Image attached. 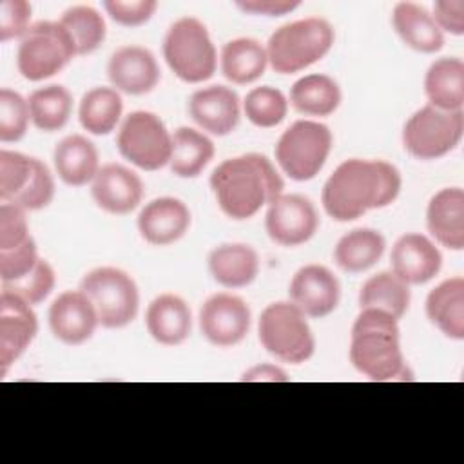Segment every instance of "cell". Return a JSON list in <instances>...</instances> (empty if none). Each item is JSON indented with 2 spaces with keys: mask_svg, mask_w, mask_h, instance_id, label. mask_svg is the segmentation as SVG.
Here are the masks:
<instances>
[{
  "mask_svg": "<svg viewBox=\"0 0 464 464\" xmlns=\"http://www.w3.org/2000/svg\"><path fill=\"white\" fill-rule=\"evenodd\" d=\"M402 179L395 165L384 160L352 158L343 161L324 181L321 203L335 221H353L373 208L393 203Z\"/></svg>",
  "mask_w": 464,
  "mask_h": 464,
  "instance_id": "6da1fadb",
  "label": "cell"
},
{
  "mask_svg": "<svg viewBox=\"0 0 464 464\" xmlns=\"http://www.w3.org/2000/svg\"><path fill=\"white\" fill-rule=\"evenodd\" d=\"M210 188L223 214L241 221L281 196L285 183L266 156L248 152L221 161L210 174Z\"/></svg>",
  "mask_w": 464,
  "mask_h": 464,
  "instance_id": "7a4b0ae2",
  "label": "cell"
},
{
  "mask_svg": "<svg viewBox=\"0 0 464 464\" xmlns=\"http://www.w3.org/2000/svg\"><path fill=\"white\" fill-rule=\"evenodd\" d=\"M350 362L375 382L413 379L401 350L399 319L377 308H362L355 317L350 335Z\"/></svg>",
  "mask_w": 464,
  "mask_h": 464,
  "instance_id": "3957f363",
  "label": "cell"
},
{
  "mask_svg": "<svg viewBox=\"0 0 464 464\" xmlns=\"http://www.w3.org/2000/svg\"><path fill=\"white\" fill-rule=\"evenodd\" d=\"M334 27L319 16L288 22L266 42L270 67L279 74L299 72L319 62L334 45Z\"/></svg>",
  "mask_w": 464,
  "mask_h": 464,
  "instance_id": "277c9868",
  "label": "cell"
},
{
  "mask_svg": "<svg viewBox=\"0 0 464 464\" xmlns=\"http://www.w3.org/2000/svg\"><path fill=\"white\" fill-rule=\"evenodd\" d=\"M163 58L170 71L187 83H201L214 76L218 53L205 24L194 16L176 20L163 38Z\"/></svg>",
  "mask_w": 464,
  "mask_h": 464,
  "instance_id": "5b68a950",
  "label": "cell"
},
{
  "mask_svg": "<svg viewBox=\"0 0 464 464\" xmlns=\"http://www.w3.org/2000/svg\"><path fill=\"white\" fill-rule=\"evenodd\" d=\"M257 335L263 348L281 362L301 364L315 352V339L306 315L292 301L268 304L261 312Z\"/></svg>",
  "mask_w": 464,
  "mask_h": 464,
  "instance_id": "8992f818",
  "label": "cell"
},
{
  "mask_svg": "<svg viewBox=\"0 0 464 464\" xmlns=\"http://www.w3.org/2000/svg\"><path fill=\"white\" fill-rule=\"evenodd\" d=\"M76 54L71 34L60 22H36L20 38L16 51L18 72L40 82L60 72Z\"/></svg>",
  "mask_w": 464,
  "mask_h": 464,
  "instance_id": "52a82bcc",
  "label": "cell"
},
{
  "mask_svg": "<svg viewBox=\"0 0 464 464\" xmlns=\"http://www.w3.org/2000/svg\"><path fill=\"white\" fill-rule=\"evenodd\" d=\"M80 290L91 299L103 328H123L138 315L140 292L136 281L121 268L100 266L87 272Z\"/></svg>",
  "mask_w": 464,
  "mask_h": 464,
  "instance_id": "ba28073f",
  "label": "cell"
},
{
  "mask_svg": "<svg viewBox=\"0 0 464 464\" xmlns=\"http://www.w3.org/2000/svg\"><path fill=\"white\" fill-rule=\"evenodd\" d=\"M332 150V132L314 120L294 121L277 140L276 161L294 181H308L319 174Z\"/></svg>",
  "mask_w": 464,
  "mask_h": 464,
  "instance_id": "9c48e42d",
  "label": "cell"
},
{
  "mask_svg": "<svg viewBox=\"0 0 464 464\" xmlns=\"http://www.w3.org/2000/svg\"><path fill=\"white\" fill-rule=\"evenodd\" d=\"M54 178L38 158L0 150V199L20 208L40 210L54 198Z\"/></svg>",
  "mask_w": 464,
  "mask_h": 464,
  "instance_id": "30bf717a",
  "label": "cell"
},
{
  "mask_svg": "<svg viewBox=\"0 0 464 464\" xmlns=\"http://www.w3.org/2000/svg\"><path fill=\"white\" fill-rule=\"evenodd\" d=\"M464 136V111H440L424 105L402 129V145L417 160H437L457 149Z\"/></svg>",
  "mask_w": 464,
  "mask_h": 464,
  "instance_id": "8fae6325",
  "label": "cell"
},
{
  "mask_svg": "<svg viewBox=\"0 0 464 464\" xmlns=\"http://www.w3.org/2000/svg\"><path fill=\"white\" fill-rule=\"evenodd\" d=\"M121 158L141 170H158L170 161L172 134L161 118L149 111H134L123 118L116 136Z\"/></svg>",
  "mask_w": 464,
  "mask_h": 464,
  "instance_id": "7c38bea8",
  "label": "cell"
},
{
  "mask_svg": "<svg viewBox=\"0 0 464 464\" xmlns=\"http://www.w3.org/2000/svg\"><path fill=\"white\" fill-rule=\"evenodd\" d=\"M248 304L228 292L210 295L199 308V330L203 337L219 348L239 344L250 330Z\"/></svg>",
  "mask_w": 464,
  "mask_h": 464,
  "instance_id": "4fadbf2b",
  "label": "cell"
},
{
  "mask_svg": "<svg viewBox=\"0 0 464 464\" xmlns=\"http://www.w3.org/2000/svg\"><path fill=\"white\" fill-rule=\"evenodd\" d=\"M319 216L314 203L299 194H281L266 208L265 228L281 246H299L314 237Z\"/></svg>",
  "mask_w": 464,
  "mask_h": 464,
  "instance_id": "5bb4252c",
  "label": "cell"
},
{
  "mask_svg": "<svg viewBox=\"0 0 464 464\" xmlns=\"http://www.w3.org/2000/svg\"><path fill=\"white\" fill-rule=\"evenodd\" d=\"M38 332L33 306L9 290L0 292V375L29 348Z\"/></svg>",
  "mask_w": 464,
  "mask_h": 464,
  "instance_id": "9a60e30c",
  "label": "cell"
},
{
  "mask_svg": "<svg viewBox=\"0 0 464 464\" xmlns=\"http://www.w3.org/2000/svg\"><path fill=\"white\" fill-rule=\"evenodd\" d=\"M290 301L306 315L314 319L332 314L341 299V285L334 272L323 265L301 266L288 286Z\"/></svg>",
  "mask_w": 464,
  "mask_h": 464,
  "instance_id": "2e32d148",
  "label": "cell"
},
{
  "mask_svg": "<svg viewBox=\"0 0 464 464\" xmlns=\"http://www.w3.org/2000/svg\"><path fill=\"white\" fill-rule=\"evenodd\" d=\"M47 319L53 335L69 346L89 341L100 324L91 299L82 290L62 292L51 303Z\"/></svg>",
  "mask_w": 464,
  "mask_h": 464,
  "instance_id": "e0dca14e",
  "label": "cell"
},
{
  "mask_svg": "<svg viewBox=\"0 0 464 464\" xmlns=\"http://www.w3.org/2000/svg\"><path fill=\"white\" fill-rule=\"evenodd\" d=\"M107 76L118 92L141 96L156 89L161 71L149 49L141 45H123L111 54Z\"/></svg>",
  "mask_w": 464,
  "mask_h": 464,
  "instance_id": "ac0fdd59",
  "label": "cell"
},
{
  "mask_svg": "<svg viewBox=\"0 0 464 464\" xmlns=\"http://www.w3.org/2000/svg\"><path fill=\"white\" fill-rule=\"evenodd\" d=\"M188 116L201 130L212 136H227L241 118L239 96L227 85L198 89L188 100Z\"/></svg>",
  "mask_w": 464,
  "mask_h": 464,
  "instance_id": "d6986e66",
  "label": "cell"
},
{
  "mask_svg": "<svg viewBox=\"0 0 464 464\" xmlns=\"http://www.w3.org/2000/svg\"><path fill=\"white\" fill-rule=\"evenodd\" d=\"M91 196L102 210L123 216L140 207L143 199V181L134 170L120 163H107L100 167L94 176Z\"/></svg>",
  "mask_w": 464,
  "mask_h": 464,
  "instance_id": "ffe728a7",
  "label": "cell"
},
{
  "mask_svg": "<svg viewBox=\"0 0 464 464\" xmlns=\"http://www.w3.org/2000/svg\"><path fill=\"white\" fill-rule=\"evenodd\" d=\"M190 210L188 207L170 196L156 198L140 210L138 214V232L140 236L154 246H167L179 241L190 228Z\"/></svg>",
  "mask_w": 464,
  "mask_h": 464,
  "instance_id": "44dd1931",
  "label": "cell"
},
{
  "mask_svg": "<svg viewBox=\"0 0 464 464\" xmlns=\"http://www.w3.org/2000/svg\"><path fill=\"white\" fill-rule=\"evenodd\" d=\"M390 261L392 272L406 285H424L440 272L442 254L430 237L410 232L393 243Z\"/></svg>",
  "mask_w": 464,
  "mask_h": 464,
  "instance_id": "7402d4cb",
  "label": "cell"
},
{
  "mask_svg": "<svg viewBox=\"0 0 464 464\" xmlns=\"http://www.w3.org/2000/svg\"><path fill=\"white\" fill-rule=\"evenodd\" d=\"M426 227L440 246L455 252L464 248V190L460 187H446L431 196Z\"/></svg>",
  "mask_w": 464,
  "mask_h": 464,
  "instance_id": "603a6c76",
  "label": "cell"
},
{
  "mask_svg": "<svg viewBox=\"0 0 464 464\" xmlns=\"http://www.w3.org/2000/svg\"><path fill=\"white\" fill-rule=\"evenodd\" d=\"M145 326L156 343L178 346L190 335L192 314L179 295L169 292L160 294L147 306Z\"/></svg>",
  "mask_w": 464,
  "mask_h": 464,
  "instance_id": "cb8c5ba5",
  "label": "cell"
},
{
  "mask_svg": "<svg viewBox=\"0 0 464 464\" xmlns=\"http://www.w3.org/2000/svg\"><path fill=\"white\" fill-rule=\"evenodd\" d=\"M58 178L71 187L91 185L100 170V158L94 143L82 134L65 136L53 152Z\"/></svg>",
  "mask_w": 464,
  "mask_h": 464,
  "instance_id": "d4e9b609",
  "label": "cell"
},
{
  "mask_svg": "<svg viewBox=\"0 0 464 464\" xmlns=\"http://www.w3.org/2000/svg\"><path fill=\"white\" fill-rule=\"evenodd\" d=\"M208 272L225 288H243L259 274V256L245 243H225L208 254Z\"/></svg>",
  "mask_w": 464,
  "mask_h": 464,
  "instance_id": "484cf974",
  "label": "cell"
},
{
  "mask_svg": "<svg viewBox=\"0 0 464 464\" xmlns=\"http://www.w3.org/2000/svg\"><path fill=\"white\" fill-rule=\"evenodd\" d=\"M392 24L401 40L417 53L433 54L444 47V33L435 24L431 13L419 4H395Z\"/></svg>",
  "mask_w": 464,
  "mask_h": 464,
  "instance_id": "4316f807",
  "label": "cell"
},
{
  "mask_svg": "<svg viewBox=\"0 0 464 464\" xmlns=\"http://www.w3.org/2000/svg\"><path fill=\"white\" fill-rule=\"evenodd\" d=\"M426 315L446 337L464 339V279H444L426 297Z\"/></svg>",
  "mask_w": 464,
  "mask_h": 464,
  "instance_id": "83f0119b",
  "label": "cell"
},
{
  "mask_svg": "<svg viewBox=\"0 0 464 464\" xmlns=\"http://www.w3.org/2000/svg\"><path fill=\"white\" fill-rule=\"evenodd\" d=\"M428 105L440 111H462L464 107V62L457 56H442L431 62L424 76Z\"/></svg>",
  "mask_w": 464,
  "mask_h": 464,
  "instance_id": "f1b7e54d",
  "label": "cell"
},
{
  "mask_svg": "<svg viewBox=\"0 0 464 464\" xmlns=\"http://www.w3.org/2000/svg\"><path fill=\"white\" fill-rule=\"evenodd\" d=\"M219 65L228 82L236 85L254 83L266 71V49L254 38L230 40L221 49Z\"/></svg>",
  "mask_w": 464,
  "mask_h": 464,
  "instance_id": "f546056e",
  "label": "cell"
},
{
  "mask_svg": "<svg viewBox=\"0 0 464 464\" xmlns=\"http://www.w3.org/2000/svg\"><path fill=\"white\" fill-rule=\"evenodd\" d=\"M386 248L384 236L375 228H353L344 234L335 248H334V261L335 265L350 274H361L382 257Z\"/></svg>",
  "mask_w": 464,
  "mask_h": 464,
  "instance_id": "4dcf8cb0",
  "label": "cell"
},
{
  "mask_svg": "<svg viewBox=\"0 0 464 464\" xmlns=\"http://www.w3.org/2000/svg\"><path fill=\"white\" fill-rule=\"evenodd\" d=\"M341 100V89L328 74H306L290 87V105L306 116H330L337 111Z\"/></svg>",
  "mask_w": 464,
  "mask_h": 464,
  "instance_id": "1f68e13d",
  "label": "cell"
},
{
  "mask_svg": "<svg viewBox=\"0 0 464 464\" xmlns=\"http://www.w3.org/2000/svg\"><path fill=\"white\" fill-rule=\"evenodd\" d=\"M212 140L192 127H179L172 132V154L169 167L178 178H198L214 158Z\"/></svg>",
  "mask_w": 464,
  "mask_h": 464,
  "instance_id": "d6a6232c",
  "label": "cell"
},
{
  "mask_svg": "<svg viewBox=\"0 0 464 464\" xmlns=\"http://www.w3.org/2000/svg\"><path fill=\"white\" fill-rule=\"evenodd\" d=\"M121 112L123 100L114 87H92L82 96L78 105L82 127L94 136L112 132L121 120Z\"/></svg>",
  "mask_w": 464,
  "mask_h": 464,
  "instance_id": "836d02e7",
  "label": "cell"
},
{
  "mask_svg": "<svg viewBox=\"0 0 464 464\" xmlns=\"http://www.w3.org/2000/svg\"><path fill=\"white\" fill-rule=\"evenodd\" d=\"M411 301L410 285L397 277L392 270L379 272L364 281L359 292V308H377L395 319H401Z\"/></svg>",
  "mask_w": 464,
  "mask_h": 464,
  "instance_id": "e575fe53",
  "label": "cell"
},
{
  "mask_svg": "<svg viewBox=\"0 0 464 464\" xmlns=\"http://www.w3.org/2000/svg\"><path fill=\"white\" fill-rule=\"evenodd\" d=\"M31 121L42 132L63 129L72 114V96L67 87L53 83L33 91L27 98Z\"/></svg>",
  "mask_w": 464,
  "mask_h": 464,
  "instance_id": "d590c367",
  "label": "cell"
},
{
  "mask_svg": "<svg viewBox=\"0 0 464 464\" xmlns=\"http://www.w3.org/2000/svg\"><path fill=\"white\" fill-rule=\"evenodd\" d=\"M60 24L71 34L78 56L94 53L103 44L107 34L103 16L89 5H74L65 9Z\"/></svg>",
  "mask_w": 464,
  "mask_h": 464,
  "instance_id": "8d00e7d4",
  "label": "cell"
},
{
  "mask_svg": "<svg viewBox=\"0 0 464 464\" xmlns=\"http://www.w3.org/2000/svg\"><path fill=\"white\" fill-rule=\"evenodd\" d=\"M243 111L250 123L261 129H270L286 118L288 100L279 89L272 85H261L246 92L243 100Z\"/></svg>",
  "mask_w": 464,
  "mask_h": 464,
  "instance_id": "74e56055",
  "label": "cell"
},
{
  "mask_svg": "<svg viewBox=\"0 0 464 464\" xmlns=\"http://www.w3.org/2000/svg\"><path fill=\"white\" fill-rule=\"evenodd\" d=\"M31 112L27 100L4 87L0 91V141H20L29 127Z\"/></svg>",
  "mask_w": 464,
  "mask_h": 464,
  "instance_id": "f35d334b",
  "label": "cell"
},
{
  "mask_svg": "<svg viewBox=\"0 0 464 464\" xmlns=\"http://www.w3.org/2000/svg\"><path fill=\"white\" fill-rule=\"evenodd\" d=\"M54 283H56L54 268L51 266L49 261L40 257L36 266L27 276L13 283H2V290L13 292L24 301H27L31 306H34L49 297V294L54 288Z\"/></svg>",
  "mask_w": 464,
  "mask_h": 464,
  "instance_id": "ab89813d",
  "label": "cell"
},
{
  "mask_svg": "<svg viewBox=\"0 0 464 464\" xmlns=\"http://www.w3.org/2000/svg\"><path fill=\"white\" fill-rule=\"evenodd\" d=\"M38 250L33 237L20 246L0 250V279L2 283H13L27 276L38 263Z\"/></svg>",
  "mask_w": 464,
  "mask_h": 464,
  "instance_id": "60d3db41",
  "label": "cell"
},
{
  "mask_svg": "<svg viewBox=\"0 0 464 464\" xmlns=\"http://www.w3.org/2000/svg\"><path fill=\"white\" fill-rule=\"evenodd\" d=\"M29 237V225L25 218V210L13 205L4 203L0 205V250H9L20 246Z\"/></svg>",
  "mask_w": 464,
  "mask_h": 464,
  "instance_id": "b9f144b4",
  "label": "cell"
},
{
  "mask_svg": "<svg viewBox=\"0 0 464 464\" xmlns=\"http://www.w3.org/2000/svg\"><path fill=\"white\" fill-rule=\"evenodd\" d=\"M103 9L107 14L120 25L125 27H138L149 22L158 9V2L154 0H105Z\"/></svg>",
  "mask_w": 464,
  "mask_h": 464,
  "instance_id": "7bdbcfd3",
  "label": "cell"
},
{
  "mask_svg": "<svg viewBox=\"0 0 464 464\" xmlns=\"http://www.w3.org/2000/svg\"><path fill=\"white\" fill-rule=\"evenodd\" d=\"M31 4L25 0L0 2V42L22 38L31 27Z\"/></svg>",
  "mask_w": 464,
  "mask_h": 464,
  "instance_id": "ee69618b",
  "label": "cell"
},
{
  "mask_svg": "<svg viewBox=\"0 0 464 464\" xmlns=\"http://www.w3.org/2000/svg\"><path fill=\"white\" fill-rule=\"evenodd\" d=\"M431 16L442 33H450L453 36L464 34V2L462 0L435 2Z\"/></svg>",
  "mask_w": 464,
  "mask_h": 464,
  "instance_id": "f6af8a7d",
  "label": "cell"
},
{
  "mask_svg": "<svg viewBox=\"0 0 464 464\" xmlns=\"http://www.w3.org/2000/svg\"><path fill=\"white\" fill-rule=\"evenodd\" d=\"M241 11L263 16H283L301 5L297 0H246L236 4Z\"/></svg>",
  "mask_w": 464,
  "mask_h": 464,
  "instance_id": "bcb514c9",
  "label": "cell"
},
{
  "mask_svg": "<svg viewBox=\"0 0 464 464\" xmlns=\"http://www.w3.org/2000/svg\"><path fill=\"white\" fill-rule=\"evenodd\" d=\"M241 381H248V382H259V381H268V382H285L288 381L286 373L276 366V364H257L252 366L250 370H246L241 377Z\"/></svg>",
  "mask_w": 464,
  "mask_h": 464,
  "instance_id": "7dc6e473",
  "label": "cell"
}]
</instances>
